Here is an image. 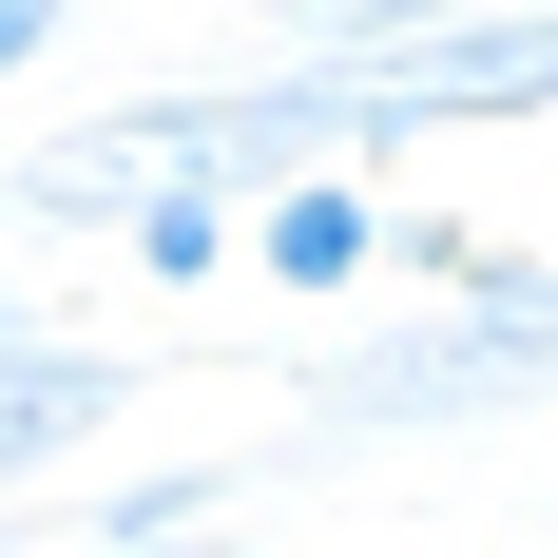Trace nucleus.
<instances>
[{"label":"nucleus","instance_id":"423d86ee","mask_svg":"<svg viewBox=\"0 0 558 558\" xmlns=\"http://www.w3.org/2000/svg\"><path fill=\"white\" fill-rule=\"evenodd\" d=\"M424 20H462V0H270L289 58H347V39H424Z\"/></svg>","mask_w":558,"mask_h":558},{"label":"nucleus","instance_id":"20e7f679","mask_svg":"<svg viewBox=\"0 0 558 558\" xmlns=\"http://www.w3.org/2000/svg\"><path fill=\"white\" fill-rule=\"evenodd\" d=\"M231 501H251V462H155V482H116V501H97V558H213Z\"/></svg>","mask_w":558,"mask_h":558},{"label":"nucleus","instance_id":"7ed1b4c3","mask_svg":"<svg viewBox=\"0 0 558 558\" xmlns=\"http://www.w3.org/2000/svg\"><path fill=\"white\" fill-rule=\"evenodd\" d=\"M116 404H135V366H116V347H77V328H39V308H20V328H0V482H39L58 444H97Z\"/></svg>","mask_w":558,"mask_h":558},{"label":"nucleus","instance_id":"1a4fd4ad","mask_svg":"<svg viewBox=\"0 0 558 558\" xmlns=\"http://www.w3.org/2000/svg\"><path fill=\"white\" fill-rule=\"evenodd\" d=\"M213 558H231V539H213Z\"/></svg>","mask_w":558,"mask_h":558},{"label":"nucleus","instance_id":"f03ea898","mask_svg":"<svg viewBox=\"0 0 558 558\" xmlns=\"http://www.w3.org/2000/svg\"><path fill=\"white\" fill-rule=\"evenodd\" d=\"M231 270H270V289H366L386 270V193H366V155H289V173H251L231 193Z\"/></svg>","mask_w":558,"mask_h":558},{"label":"nucleus","instance_id":"39448f33","mask_svg":"<svg viewBox=\"0 0 558 558\" xmlns=\"http://www.w3.org/2000/svg\"><path fill=\"white\" fill-rule=\"evenodd\" d=\"M116 251H135L155 289H213V270H231V193H193V173H173V193H135V213H116Z\"/></svg>","mask_w":558,"mask_h":558},{"label":"nucleus","instance_id":"0eeeda50","mask_svg":"<svg viewBox=\"0 0 558 558\" xmlns=\"http://www.w3.org/2000/svg\"><path fill=\"white\" fill-rule=\"evenodd\" d=\"M58 39H77V0H0V97H20V77H39Z\"/></svg>","mask_w":558,"mask_h":558},{"label":"nucleus","instance_id":"6e6552de","mask_svg":"<svg viewBox=\"0 0 558 558\" xmlns=\"http://www.w3.org/2000/svg\"><path fill=\"white\" fill-rule=\"evenodd\" d=\"M0 328H20V289H0Z\"/></svg>","mask_w":558,"mask_h":558},{"label":"nucleus","instance_id":"f257e3e1","mask_svg":"<svg viewBox=\"0 0 558 558\" xmlns=\"http://www.w3.org/2000/svg\"><path fill=\"white\" fill-rule=\"evenodd\" d=\"M501 404H558V270L539 251H482L462 231V270L424 328H366L308 366V424L328 444H424V424H501Z\"/></svg>","mask_w":558,"mask_h":558}]
</instances>
